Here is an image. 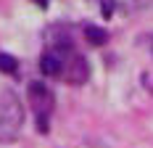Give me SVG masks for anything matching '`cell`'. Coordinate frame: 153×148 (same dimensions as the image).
Segmentation results:
<instances>
[{"label": "cell", "instance_id": "cell-1", "mask_svg": "<svg viewBox=\"0 0 153 148\" xmlns=\"http://www.w3.org/2000/svg\"><path fill=\"white\" fill-rule=\"evenodd\" d=\"M21 122H24V108L19 95L13 90H3L0 93V143H13L21 132Z\"/></svg>", "mask_w": 153, "mask_h": 148}, {"label": "cell", "instance_id": "cell-2", "mask_svg": "<svg viewBox=\"0 0 153 148\" xmlns=\"http://www.w3.org/2000/svg\"><path fill=\"white\" fill-rule=\"evenodd\" d=\"M29 98H32V103L37 106V114H50V108H53V93L48 90L45 82H32Z\"/></svg>", "mask_w": 153, "mask_h": 148}, {"label": "cell", "instance_id": "cell-3", "mask_svg": "<svg viewBox=\"0 0 153 148\" xmlns=\"http://www.w3.org/2000/svg\"><path fill=\"white\" fill-rule=\"evenodd\" d=\"M66 77H69L71 85H82V82L90 77L87 58H82V56H71V61H66Z\"/></svg>", "mask_w": 153, "mask_h": 148}, {"label": "cell", "instance_id": "cell-4", "mask_svg": "<svg viewBox=\"0 0 153 148\" xmlns=\"http://www.w3.org/2000/svg\"><path fill=\"white\" fill-rule=\"evenodd\" d=\"M66 69V61H63V53L61 50H48L45 56L40 58V72L45 77H56Z\"/></svg>", "mask_w": 153, "mask_h": 148}, {"label": "cell", "instance_id": "cell-5", "mask_svg": "<svg viewBox=\"0 0 153 148\" xmlns=\"http://www.w3.org/2000/svg\"><path fill=\"white\" fill-rule=\"evenodd\" d=\"M85 37H87V40H90L92 45H103L106 43V29H103V27H95V24H87V27H85Z\"/></svg>", "mask_w": 153, "mask_h": 148}, {"label": "cell", "instance_id": "cell-6", "mask_svg": "<svg viewBox=\"0 0 153 148\" xmlns=\"http://www.w3.org/2000/svg\"><path fill=\"white\" fill-rule=\"evenodd\" d=\"M19 69V61L11 56V53H0V72L3 74H13Z\"/></svg>", "mask_w": 153, "mask_h": 148}, {"label": "cell", "instance_id": "cell-7", "mask_svg": "<svg viewBox=\"0 0 153 148\" xmlns=\"http://www.w3.org/2000/svg\"><path fill=\"white\" fill-rule=\"evenodd\" d=\"M37 132H48V114H37Z\"/></svg>", "mask_w": 153, "mask_h": 148}, {"label": "cell", "instance_id": "cell-8", "mask_svg": "<svg viewBox=\"0 0 153 148\" xmlns=\"http://www.w3.org/2000/svg\"><path fill=\"white\" fill-rule=\"evenodd\" d=\"M100 11H103V16L108 19V16L114 13V0H103V3H100Z\"/></svg>", "mask_w": 153, "mask_h": 148}, {"label": "cell", "instance_id": "cell-9", "mask_svg": "<svg viewBox=\"0 0 153 148\" xmlns=\"http://www.w3.org/2000/svg\"><path fill=\"white\" fill-rule=\"evenodd\" d=\"M137 3H145V0H137Z\"/></svg>", "mask_w": 153, "mask_h": 148}, {"label": "cell", "instance_id": "cell-10", "mask_svg": "<svg viewBox=\"0 0 153 148\" xmlns=\"http://www.w3.org/2000/svg\"><path fill=\"white\" fill-rule=\"evenodd\" d=\"M151 43H153V37H151Z\"/></svg>", "mask_w": 153, "mask_h": 148}]
</instances>
